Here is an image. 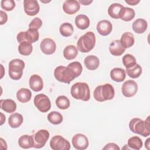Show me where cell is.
Masks as SVG:
<instances>
[{
  "mask_svg": "<svg viewBox=\"0 0 150 150\" xmlns=\"http://www.w3.org/2000/svg\"><path fill=\"white\" fill-rule=\"evenodd\" d=\"M129 128L134 133L145 137L149 136L150 134L149 116H148L145 121L138 118L131 119L129 123Z\"/></svg>",
  "mask_w": 150,
  "mask_h": 150,
  "instance_id": "obj_1",
  "label": "cell"
},
{
  "mask_svg": "<svg viewBox=\"0 0 150 150\" xmlns=\"http://www.w3.org/2000/svg\"><path fill=\"white\" fill-rule=\"evenodd\" d=\"M115 95V91L112 86L109 83L98 86L93 92L95 100L99 102L112 100Z\"/></svg>",
  "mask_w": 150,
  "mask_h": 150,
  "instance_id": "obj_2",
  "label": "cell"
},
{
  "mask_svg": "<svg viewBox=\"0 0 150 150\" xmlns=\"http://www.w3.org/2000/svg\"><path fill=\"white\" fill-rule=\"evenodd\" d=\"M96 36L93 32H87L77 40V49L81 53H88L95 46Z\"/></svg>",
  "mask_w": 150,
  "mask_h": 150,
  "instance_id": "obj_3",
  "label": "cell"
},
{
  "mask_svg": "<svg viewBox=\"0 0 150 150\" xmlns=\"http://www.w3.org/2000/svg\"><path fill=\"white\" fill-rule=\"evenodd\" d=\"M71 95L76 100L87 101L90 98V91L86 83L77 82L74 84L70 89Z\"/></svg>",
  "mask_w": 150,
  "mask_h": 150,
  "instance_id": "obj_4",
  "label": "cell"
},
{
  "mask_svg": "<svg viewBox=\"0 0 150 150\" xmlns=\"http://www.w3.org/2000/svg\"><path fill=\"white\" fill-rule=\"evenodd\" d=\"M25 62L19 59H15L11 60L9 63L8 73L12 80H19L23 74V70L25 67Z\"/></svg>",
  "mask_w": 150,
  "mask_h": 150,
  "instance_id": "obj_5",
  "label": "cell"
},
{
  "mask_svg": "<svg viewBox=\"0 0 150 150\" xmlns=\"http://www.w3.org/2000/svg\"><path fill=\"white\" fill-rule=\"evenodd\" d=\"M54 76L57 81L67 84L74 79L68 68L63 66H59L54 69Z\"/></svg>",
  "mask_w": 150,
  "mask_h": 150,
  "instance_id": "obj_6",
  "label": "cell"
},
{
  "mask_svg": "<svg viewBox=\"0 0 150 150\" xmlns=\"http://www.w3.org/2000/svg\"><path fill=\"white\" fill-rule=\"evenodd\" d=\"M34 104L42 112H46L51 108V102L49 98L44 94H39L34 98Z\"/></svg>",
  "mask_w": 150,
  "mask_h": 150,
  "instance_id": "obj_7",
  "label": "cell"
},
{
  "mask_svg": "<svg viewBox=\"0 0 150 150\" xmlns=\"http://www.w3.org/2000/svg\"><path fill=\"white\" fill-rule=\"evenodd\" d=\"M39 37V33L37 30L29 29L25 32H20L17 35L16 39L19 43L23 42H28L32 43L38 41Z\"/></svg>",
  "mask_w": 150,
  "mask_h": 150,
  "instance_id": "obj_8",
  "label": "cell"
},
{
  "mask_svg": "<svg viewBox=\"0 0 150 150\" xmlns=\"http://www.w3.org/2000/svg\"><path fill=\"white\" fill-rule=\"evenodd\" d=\"M50 146L53 150H69L70 142L61 135H55L50 141Z\"/></svg>",
  "mask_w": 150,
  "mask_h": 150,
  "instance_id": "obj_9",
  "label": "cell"
},
{
  "mask_svg": "<svg viewBox=\"0 0 150 150\" xmlns=\"http://www.w3.org/2000/svg\"><path fill=\"white\" fill-rule=\"evenodd\" d=\"M32 136L34 141L33 148L39 149L45 145L47 141L49 139L50 134L46 129H40L32 135Z\"/></svg>",
  "mask_w": 150,
  "mask_h": 150,
  "instance_id": "obj_10",
  "label": "cell"
},
{
  "mask_svg": "<svg viewBox=\"0 0 150 150\" xmlns=\"http://www.w3.org/2000/svg\"><path fill=\"white\" fill-rule=\"evenodd\" d=\"M72 145L74 148L78 150H84L88 146V139L83 134H77L73 136L71 139Z\"/></svg>",
  "mask_w": 150,
  "mask_h": 150,
  "instance_id": "obj_11",
  "label": "cell"
},
{
  "mask_svg": "<svg viewBox=\"0 0 150 150\" xmlns=\"http://www.w3.org/2000/svg\"><path fill=\"white\" fill-rule=\"evenodd\" d=\"M137 83L132 80H129L125 81L121 88L122 93L126 97H131L134 96L137 93Z\"/></svg>",
  "mask_w": 150,
  "mask_h": 150,
  "instance_id": "obj_12",
  "label": "cell"
},
{
  "mask_svg": "<svg viewBox=\"0 0 150 150\" xmlns=\"http://www.w3.org/2000/svg\"><path fill=\"white\" fill-rule=\"evenodd\" d=\"M23 6L25 12L29 16H34L39 12L40 7L36 0H24Z\"/></svg>",
  "mask_w": 150,
  "mask_h": 150,
  "instance_id": "obj_13",
  "label": "cell"
},
{
  "mask_svg": "<svg viewBox=\"0 0 150 150\" xmlns=\"http://www.w3.org/2000/svg\"><path fill=\"white\" fill-rule=\"evenodd\" d=\"M40 48L43 53L49 55L54 53L56 49V45L53 39L45 38L40 42Z\"/></svg>",
  "mask_w": 150,
  "mask_h": 150,
  "instance_id": "obj_14",
  "label": "cell"
},
{
  "mask_svg": "<svg viewBox=\"0 0 150 150\" xmlns=\"http://www.w3.org/2000/svg\"><path fill=\"white\" fill-rule=\"evenodd\" d=\"M80 8L79 1L76 0H67L63 4L64 12L69 15H73L77 12Z\"/></svg>",
  "mask_w": 150,
  "mask_h": 150,
  "instance_id": "obj_15",
  "label": "cell"
},
{
  "mask_svg": "<svg viewBox=\"0 0 150 150\" xmlns=\"http://www.w3.org/2000/svg\"><path fill=\"white\" fill-rule=\"evenodd\" d=\"M112 26L108 20H101L97 23V30L102 36H107L112 31Z\"/></svg>",
  "mask_w": 150,
  "mask_h": 150,
  "instance_id": "obj_16",
  "label": "cell"
},
{
  "mask_svg": "<svg viewBox=\"0 0 150 150\" xmlns=\"http://www.w3.org/2000/svg\"><path fill=\"white\" fill-rule=\"evenodd\" d=\"M125 50V48L121 44L120 40H114L111 42L109 46L110 53L115 56H121Z\"/></svg>",
  "mask_w": 150,
  "mask_h": 150,
  "instance_id": "obj_17",
  "label": "cell"
},
{
  "mask_svg": "<svg viewBox=\"0 0 150 150\" xmlns=\"http://www.w3.org/2000/svg\"><path fill=\"white\" fill-rule=\"evenodd\" d=\"M30 88L34 91H39L43 87V82L42 77L38 74L32 75L29 81Z\"/></svg>",
  "mask_w": 150,
  "mask_h": 150,
  "instance_id": "obj_18",
  "label": "cell"
},
{
  "mask_svg": "<svg viewBox=\"0 0 150 150\" xmlns=\"http://www.w3.org/2000/svg\"><path fill=\"white\" fill-rule=\"evenodd\" d=\"M124 6L118 3H114L110 5L108 9V13L110 16L114 19L120 18Z\"/></svg>",
  "mask_w": 150,
  "mask_h": 150,
  "instance_id": "obj_19",
  "label": "cell"
},
{
  "mask_svg": "<svg viewBox=\"0 0 150 150\" xmlns=\"http://www.w3.org/2000/svg\"><path fill=\"white\" fill-rule=\"evenodd\" d=\"M132 29L138 34H141L145 32L148 27L147 22L142 18H138L136 19L132 23Z\"/></svg>",
  "mask_w": 150,
  "mask_h": 150,
  "instance_id": "obj_20",
  "label": "cell"
},
{
  "mask_svg": "<svg viewBox=\"0 0 150 150\" xmlns=\"http://www.w3.org/2000/svg\"><path fill=\"white\" fill-rule=\"evenodd\" d=\"M84 63L87 69L90 70H94L98 67L100 60L96 56L89 55L84 59Z\"/></svg>",
  "mask_w": 150,
  "mask_h": 150,
  "instance_id": "obj_21",
  "label": "cell"
},
{
  "mask_svg": "<svg viewBox=\"0 0 150 150\" xmlns=\"http://www.w3.org/2000/svg\"><path fill=\"white\" fill-rule=\"evenodd\" d=\"M110 77L114 81L122 82L125 80L126 77L125 70L119 67L114 68L110 71Z\"/></svg>",
  "mask_w": 150,
  "mask_h": 150,
  "instance_id": "obj_22",
  "label": "cell"
},
{
  "mask_svg": "<svg viewBox=\"0 0 150 150\" xmlns=\"http://www.w3.org/2000/svg\"><path fill=\"white\" fill-rule=\"evenodd\" d=\"M0 107L2 110L8 113H12L16 110V104L12 99L1 100L0 101Z\"/></svg>",
  "mask_w": 150,
  "mask_h": 150,
  "instance_id": "obj_23",
  "label": "cell"
},
{
  "mask_svg": "<svg viewBox=\"0 0 150 150\" xmlns=\"http://www.w3.org/2000/svg\"><path fill=\"white\" fill-rule=\"evenodd\" d=\"M23 121V118L22 114L14 112L8 118V124L12 128H16L21 126Z\"/></svg>",
  "mask_w": 150,
  "mask_h": 150,
  "instance_id": "obj_24",
  "label": "cell"
},
{
  "mask_svg": "<svg viewBox=\"0 0 150 150\" xmlns=\"http://www.w3.org/2000/svg\"><path fill=\"white\" fill-rule=\"evenodd\" d=\"M18 144L20 147L23 149H28L33 147L34 141L32 135H23L21 136L18 139Z\"/></svg>",
  "mask_w": 150,
  "mask_h": 150,
  "instance_id": "obj_25",
  "label": "cell"
},
{
  "mask_svg": "<svg viewBox=\"0 0 150 150\" xmlns=\"http://www.w3.org/2000/svg\"><path fill=\"white\" fill-rule=\"evenodd\" d=\"M75 24L79 29L84 30L89 26L90 19L87 16L84 14H80L75 18Z\"/></svg>",
  "mask_w": 150,
  "mask_h": 150,
  "instance_id": "obj_26",
  "label": "cell"
},
{
  "mask_svg": "<svg viewBox=\"0 0 150 150\" xmlns=\"http://www.w3.org/2000/svg\"><path fill=\"white\" fill-rule=\"evenodd\" d=\"M32 93L30 90L26 88H20L16 93L18 100L22 103H25L30 100Z\"/></svg>",
  "mask_w": 150,
  "mask_h": 150,
  "instance_id": "obj_27",
  "label": "cell"
},
{
  "mask_svg": "<svg viewBox=\"0 0 150 150\" xmlns=\"http://www.w3.org/2000/svg\"><path fill=\"white\" fill-rule=\"evenodd\" d=\"M120 40L125 49L132 46L135 42L134 35L131 32L124 33L122 35L121 39Z\"/></svg>",
  "mask_w": 150,
  "mask_h": 150,
  "instance_id": "obj_28",
  "label": "cell"
},
{
  "mask_svg": "<svg viewBox=\"0 0 150 150\" xmlns=\"http://www.w3.org/2000/svg\"><path fill=\"white\" fill-rule=\"evenodd\" d=\"M67 67L74 79L79 77L83 70L81 64L79 62H71L68 64Z\"/></svg>",
  "mask_w": 150,
  "mask_h": 150,
  "instance_id": "obj_29",
  "label": "cell"
},
{
  "mask_svg": "<svg viewBox=\"0 0 150 150\" xmlns=\"http://www.w3.org/2000/svg\"><path fill=\"white\" fill-rule=\"evenodd\" d=\"M78 54V50L74 45H68L63 50L64 57L69 60L75 59Z\"/></svg>",
  "mask_w": 150,
  "mask_h": 150,
  "instance_id": "obj_30",
  "label": "cell"
},
{
  "mask_svg": "<svg viewBox=\"0 0 150 150\" xmlns=\"http://www.w3.org/2000/svg\"><path fill=\"white\" fill-rule=\"evenodd\" d=\"M60 33L64 37H69L72 35L74 32V28L73 25L69 22H64L62 23L59 28Z\"/></svg>",
  "mask_w": 150,
  "mask_h": 150,
  "instance_id": "obj_31",
  "label": "cell"
},
{
  "mask_svg": "<svg viewBox=\"0 0 150 150\" xmlns=\"http://www.w3.org/2000/svg\"><path fill=\"white\" fill-rule=\"evenodd\" d=\"M33 50L32 43L28 42H23L19 43L18 46L19 53L23 56H29Z\"/></svg>",
  "mask_w": 150,
  "mask_h": 150,
  "instance_id": "obj_32",
  "label": "cell"
},
{
  "mask_svg": "<svg viewBox=\"0 0 150 150\" xmlns=\"http://www.w3.org/2000/svg\"><path fill=\"white\" fill-rule=\"evenodd\" d=\"M142 67L138 64H136L132 67L126 69V72L127 75L129 77L132 79H136L139 77L142 74Z\"/></svg>",
  "mask_w": 150,
  "mask_h": 150,
  "instance_id": "obj_33",
  "label": "cell"
},
{
  "mask_svg": "<svg viewBox=\"0 0 150 150\" xmlns=\"http://www.w3.org/2000/svg\"><path fill=\"white\" fill-rule=\"evenodd\" d=\"M142 141L139 137L134 136L128 139L127 145L132 149L138 150L142 148Z\"/></svg>",
  "mask_w": 150,
  "mask_h": 150,
  "instance_id": "obj_34",
  "label": "cell"
},
{
  "mask_svg": "<svg viewBox=\"0 0 150 150\" xmlns=\"http://www.w3.org/2000/svg\"><path fill=\"white\" fill-rule=\"evenodd\" d=\"M47 120L50 123L54 125H58L62 122L63 118L60 112L52 111L47 115Z\"/></svg>",
  "mask_w": 150,
  "mask_h": 150,
  "instance_id": "obj_35",
  "label": "cell"
},
{
  "mask_svg": "<svg viewBox=\"0 0 150 150\" xmlns=\"http://www.w3.org/2000/svg\"><path fill=\"white\" fill-rule=\"evenodd\" d=\"M135 11L132 8L124 7L120 16V19L124 21L129 22L135 17Z\"/></svg>",
  "mask_w": 150,
  "mask_h": 150,
  "instance_id": "obj_36",
  "label": "cell"
},
{
  "mask_svg": "<svg viewBox=\"0 0 150 150\" xmlns=\"http://www.w3.org/2000/svg\"><path fill=\"white\" fill-rule=\"evenodd\" d=\"M57 107L61 110L67 109L70 107V101L65 96H60L56 100Z\"/></svg>",
  "mask_w": 150,
  "mask_h": 150,
  "instance_id": "obj_37",
  "label": "cell"
},
{
  "mask_svg": "<svg viewBox=\"0 0 150 150\" xmlns=\"http://www.w3.org/2000/svg\"><path fill=\"white\" fill-rule=\"evenodd\" d=\"M122 63L126 69L133 67L137 64L135 57L130 54H126L122 57Z\"/></svg>",
  "mask_w": 150,
  "mask_h": 150,
  "instance_id": "obj_38",
  "label": "cell"
},
{
  "mask_svg": "<svg viewBox=\"0 0 150 150\" xmlns=\"http://www.w3.org/2000/svg\"><path fill=\"white\" fill-rule=\"evenodd\" d=\"M1 8L6 11H11L15 7V2L13 0H2L1 2Z\"/></svg>",
  "mask_w": 150,
  "mask_h": 150,
  "instance_id": "obj_39",
  "label": "cell"
},
{
  "mask_svg": "<svg viewBox=\"0 0 150 150\" xmlns=\"http://www.w3.org/2000/svg\"><path fill=\"white\" fill-rule=\"evenodd\" d=\"M42 25V21L39 18H35L30 22L29 25V29L38 30Z\"/></svg>",
  "mask_w": 150,
  "mask_h": 150,
  "instance_id": "obj_40",
  "label": "cell"
},
{
  "mask_svg": "<svg viewBox=\"0 0 150 150\" xmlns=\"http://www.w3.org/2000/svg\"><path fill=\"white\" fill-rule=\"evenodd\" d=\"M103 149H111V150H119L120 147L115 143H108L103 148Z\"/></svg>",
  "mask_w": 150,
  "mask_h": 150,
  "instance_id": "obj_41",
  "label": "cell"
},
{
  "mask_svg": "<svg viewBox=\"0 0 150 150\" xmlns=\"http://www.w3.org/2000/svg\"><path fill=\"white\" fill-rule=\"evenodd\" d=\"M0 13H1L0 24L1 25H2L7 22V21H8V15H7V13L6 12H5L4 11H3L2 10L0 11Z\"/></svg>",
  "mask_w": 150,
  "mask_h": 150,
  "instance_id": "obj_42",
  "label": "cell"
},
{
  "mask_svg": "<svg viewBox=\"0 0 150 150\" xmlns=\"http://www.w3.org/2000/svg\"><path fill=\"white\" fill-rule=\"evenodd\" d=\"M125 1L128 5H133V6L135 5H137L140 2L139 0H125Z\"/></svg>",
  "mask_w": 150,
  "mask_h": 150,
  "instance_id": "obj_43",
  "label": "cell"
},
{
  "mask_svg": "<svg viewBox=\"0 0 150 150\" xmlns=\"http://www.w3.org/2000/svg\"><path fill=\"white\" fill-rule=\"evenodd\" d=\"M1 141V148L2 149H7V144L5 140H4L2 138H0Z\"/></svg>",
  "mask_w": 150,
  "mask_h": 150,
  "instance_id": "obj_44",
  "label": "cell"
},
{
  "mask_svg": "<svg viewBox=\"0 0 150 150\" xmlns=\"http://www.w3.org/2000/svg\"><path fill=\"white\" fill-rule=\"evenodd\" d=\"M79 3H81V4H83V5H90L91 3H92L93 1H88V0H80Z\"/></svg>",
  "mask_w": 150,
  "mask_h": 150,
  "instance_id": "obj_45",
  "label": "cell"
},
{
  "mask_svg": "<svg viewBox=\"0 0 150 150\" xmlns=\"http://www.w3.org/2000/svg\"><path fill=\"white\" fill-rule=\"evenodd\" d=\"M1 125H2L3 124V123L5 121V116L4 115V114L1 112Z\"/></svg>",
  "mask_w": 150,
  "mask_h": 150,
  "instance_id": "obj_46",
  "label": "cell"
},
{
  "mask_svg": "<svg viewBox=\"0 0 150 150\" xmlns=\"http://www.w3.org/2000/svg\"><path fill=\"white\" fill-rule=\"evenodd\" d=\"M149 140H150V138H148L145 143V146L148 149H149Z\"/></svg>",
  "mask_w": 150,
  "mask_h": 150,
  "instance_id": "obj_47",
  "label": "cell"
}]
</instances>
